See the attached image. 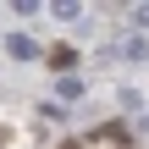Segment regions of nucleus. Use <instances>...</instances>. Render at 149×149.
Listing matches in <instances>:
<instances>
[{
    "label": "nucleus",
    "mask_w": 149,
    "mask_h": 149,
    "mask_svg": "<svg viewBox=\"0 0 149 149\" xmlns=\"http://www.w3.org/2000/svg\"><path fill=\"white\" fill-rule=\"evenodd\" d=\"M116 55H127V61H149V39H144V33H127V39L116 44Z\"/></svg>",
    "instance_id": "f257e3e1"
},
{
    "label": "nucleus",
    "mask_w": 149,
    "mask_h": 149,
    "mask_svg": "<svg viewBox=\"0 0 149 149\" xmlns=\"http://www.w3.org/2000/svg\"><path fill=\"white\" fill-rule=\"evenodd\" d=\"M6 50H11L17 61H33V55H39V44H33L28 33H11V39H6Z\"/></svg>",
    "instance_id": "f03ea898"
},
{
    "label": "nucleus",
    "mask_w": 149,
    "mask_h": 149,
    "mask_svg": "<svg viewBox=\"0 0 149 149\" xmlns=\"http://www.w3.org/2000/svg\"><path fill=\"white\" fill-rule=\"evenodd\" d=\"M55 94H61V100H83V77H61Z\"/></svg>",
    "instance_id": "7ed1b4c3"
},
{
    "label": "nucleus",
    "mask_w": 149,
    "mask_h": 149,
    "mask_svg": "<svg viewBox=\"0 0 149 149\" xmlns=\"http://www.w3.org/2000/svg\"><path fill=\"white\" fill-rule=\"evenodd\" d=\"M55 17H61V22H77L83 6H77V0H55Z\"/></svg>",
    "instance_id": "20e7f679"
},
{
    "label": "nucleus",
    "mask_w": 149,
    "mask_h": 149,
    "mask_svg": "<svg viewBox=\"0 0 149 149\" xmlns=\"http://www.w3.org/2000/svg\"><path fill=\"white\" fill-rule=\"evenodd\" d=\"M133 22H138V33L149 39V0H144V6H133Z\"/></svg>",
    "instance_id": "39448f33"
},
{
    "label": "nucleus",
    "mask_w": 149,
    "mask_h": 149,
    "mask_svg": "<svg viewBox=\"0 0 149 149\" xmlns=\"http://www.w3.org/2000/svg\"><path fill=\"white\" fill-rule=\"evenodd\" d=\"M144 133H149V116H144Z\"/></svg>",
    "instance_id": "423d86ee"
}]
</instances>
